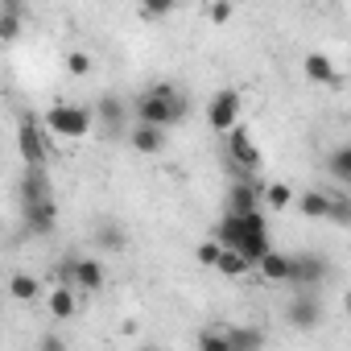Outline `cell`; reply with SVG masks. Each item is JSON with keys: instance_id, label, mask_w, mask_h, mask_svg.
<instances>
[{"instance_id": "obj_1", "label": "cell", "mask_w": 351, "mask_h": 351, "mask_svg": "<svg viewBox=\"0 0 351 351\" xmlns=\"http://www.w3.org/2000/svg\"><path fill=\"white\" fill-rule=\"evenodd\" d=\"M211 240H215L219 248H232V252H240V256L248 261V269H256V265H261V256L273 248L265 211H252V215H223V219L215 223Z\"/></svg>"}, {"instance_id": "obj_2", "label": "cell", "mask_w": 351, "mask_h": 351, "mask_svg": "<svg viewBox=\"0 0 351 351\" xmlns=\"http://www.w3.org/2000/svg\"><path fill=\"white\" fill-rule=\"evenodd\" d=\"M186 108H191V99L173 87V83H153V87H145L136 99H132V112H136V124H149V128H173L182 116H186Z\"/></svg>"}, {"instance_id": "obj_3", "label": "cell", "mask_w": 351, "mask_h": 351, "mask_svg": "<svg viewBox=\"0 0 351 351\" xmlns=\"http://www.w3.org/2000/svg\"><path fill=\"white\" fill-rule=\"evenodd\" d=\"M95 116L87 104H54L46 116H42V128L46 136H58V141H83L91 132Z\"/></svg>"}, {"instance_id": "obj_4", "label": "cell", "mask_w": 351, "mask_h": 351, "mask_svg": "<svg viewBox=\"0 0 351 351\" xmlns=\"http://www.w3.org/2000/svg\"><path fill=\"white\" fill-rule=\"evenodd\" d=\"M17 153H21L25 169H46V161H50V136H46V128H42L38 116H21V124H17Z\"/></svg>"}, {"instance_id": "obj_5", "label": "cell", "mask_w": 351, "mask_h": 351, "mask_svg": "<svg viewBox=\"0 0 351 351\" xmlns=\"http://www.w3.org/2000/svg\"><path fill=\"white\" fill-rule=\"evenodd\" d=\"M326 281H330V261H326L322 252H293V281H289V285L314 293V289H322Z\"/></svg>"}, {"instance_id": "obj_6", "label": "cell", "mask_w": 351, "mask_h": 351, "mask_svg": "<svg viewBox=\"0 0 351 351\" xmlns=\"http://www.w3.org/2000/svg\"><path fill=\"white\" fill-rule=\"evenodd\" d=\"M240 108H244L240 91L223 87V91H215V95L207 99V124H211L215 132H223V136H228V132L240 124Z\"/></svg>"}, {"instance_id": "obj_7", "label": "cell", "mask_w": 351, "mask_h": 351, "mask_svg": "<svg viewBox=\"0 0 351 351\" xmlns=\"http://www.w3.org/2000/svg\"><path fill=\"white\" fill-rule=\"evenodd\" d=\"M91 116H95V120L104 124V132H108V136H128V104H124L120 95L104 91V95L95 99Z\"/></svg>"}, {"instance_id": "obj_8", "label": "cell", "mask_w": 351, "mask_h": 351, "mask_svg": "<svg viewBox=\"0 0 351 351\" xmlns=\"http://www.w3.org/2000/svg\"><path fill=\"white\" fill-rule=\"evenodd\" d=\"M322 314H326V310H322V298H318V293H306V289H302L298 298L285 302V322H289L293 330H314V326L322 322Z\"/></svg>"}, {"instance_id": "obj_9", "label": "cell", "mask_w": 351, "mask_h": 351, "mask_svg": "<svg viewBox=\"0 0 351 351\" xmlns=\"http://www.w3.org/2000/svg\"><path fill=\"white\" fill-rule=\"evenodd\" d=\"M17 199H21V211L25 207H38V203H50L54 199V182L46 169H21L17 178Z\"/></svg>"}, {"instance_id": "obj_10", "label": "cell", "mask_w": 351, "mask_h": 351, "mask_svg": "<svg viewBox=\"0 0 351 351\" xmlns=\"http://www.w3.org/2000/svg\"><path fill=\"white\" fill-rule=\"evenodd\" d=\"M228 157H232V165L256 173V165H261V149H256V141H252V128L236 124V128L228 132Z\"/></svg>"}, {"instance_id": "obj_11", "label": "cell", "mask_w": 351, "mask_h": 351, "mask_svg": "<svg viewBox=\"0 0 351 351\" xmlns=\"http://www.w3.org/2000/svg\"><path fill=\"white\" fill-rule=\"evenodd\" d=\"M71 289L99 293L104 289V265L95 256H75V265H71Z\"/></svg>"}, {"instance_id": "obj_12", "label": "cell", "mask_w": 351, "mask_h": 351, "mask_svg": "<svg viewBox=\"0 0 351 351\" xmlns=\"http://www.w3.org/2000/svg\"><path fill=\"white\" fill-rule=\"evenodd\" d=\"M252 211H261V186L252 182V173H244L228 191V215H252Z\"/></svg>"}, {"instance_id": "obj_13", "label": "cell", "mask_w": 351, "mask_h": 351, "mask_svg": "<svg viewBox=\"0 0 351 351\" xmlns=\"http://www.w3.org/2000/svg\"><path fill=\"white\" fill-rule=\"evenodd\" d=\"M256 273H261L269 285H285V281H293V252H277V248H269V252L261 256Z\"/></svg>"}, {"instance_id": "obj_14", "label": "cell", "mask_w": 351, "mask_h": 351, "mask_svg": "<svg viewBox=\"0 0 351 351\" xmlns=\"http://www.w3.org/2000/svg\"><path fill=\"white\" fill-rule=\"evenodd\" d=\"M21 223H25V232H29V236H50V232L58 228V203L50 199V203L25 207V211H21Z\"/></svg>"}, {"instance_id": "obj_15", "label": "cell", "mask_w": 351, "mask_h": 351, "mask_svg": "<svg viewBox=\"0 0 351 351\" xmlns=\"http://www.w3.org/2000/svg\"><path fill=\"white\" fill-rule=\"evenodd\" d=\"M223 339H228L232 351H265V330L261 326H248V322L223 326Z\"/></svg>"}, {"instance_id": "obj_16", "label": "cell", "mask_w": 351, "mask_h": 351, "mask_svg": "<svg viewBox=\"0 0 351 351\" xmlns=\"http://www.w3.org/2000/svg\"><path fill=\"white\" fill-rule=\"evenodd\" d=\"M128 145H132L136 153H145V157H157V153L165 149V132H161V128H149V124H132V128H128Z\"/></svg>"}, {"instance_id": "obj_17", "label": "cell", "mask_w": 351, "mask_h": 351, "mask_svg": "<svg viewBox=\"0 0 351 351\" xmlns=\"http://www.w3.org/2000/svg\"><path fill=\"white\" fill-rule=\"evenodd\" d=\"M25 25V5L17 0H0V42H17Z\"/></svg>"}, {"instance_id": "obj_18", "label": "cell", "mask_w": 351, "mask_h": 351, "mask_svg": "<svg viewBox=\"0 0 351 351\" xmlns=\"http://www.w3.org/2000/svg\"><path fill=\"white\" fill-rule=\"evenodd\" d=\"M302 71H306V79L310 83H339V66H335V58L330 54H306V62H302Z\"/></svg>"}, {"instance_id": "obj_19", "label": "cell", "mask_w": 351, "mask_h": 351, "mask_svg": "<svg viewBox=\"0 0 351 351\" xmlns=\"http://www.w3.org/2000/svg\"><path fill=\"white\" fill-rule=\"evenodd\" d=\"M293 203H298V211L306 219H326V211H330V195L326 191H302V195H293Z\"/></svg>"}, {"instance_id": "obj_20", "label": "cell", "mask_w": 351, "mask_h": 351, "mask_svg": "<svg viewBox=\"0 0 351 351\" xmlns=\"http://www.w3.org/2000/svg\"><path fill=\"white\" fill-rule=\"evenodd\" d=\"M46 306H50V314H54L58 322H66V318H75L79 298H75V289H71V285H54V293L46 298Z\"/></svg>"}, {"instance_id": "obj_21", "label": "cell", "mask_w": 351, "mask_h": 351, "mask_svg": "<svg viewBox=\"0 0 351 351\" xmlns=\"http://www.w3.org/2000/svg\"><path fill=\"white\" fill-rule=\"evenodd\" d=\"M326 173L339 186H351V145H335L326 157Z\"/></svg>"}, {"instance_id": "obj_22", "label": "cell", "mask_w": 351, "mask_h": 351, "mask_svg": "<svg viewBox=\"0 0 351 351\" xmlns=\"http://www.w3.org/2000/svg\"><path fill=\"white\" fill-rule=\"evenodd\" d=\"M9 298H17V302H38V298H42V281L29 277V273H13V277H9Z\"/></svg>"}, {"instance_id": "obj_23", "label": "cell", "mask_w": 351, "mask_h": 351, "mask_svg": "<svg viewBox=\"0 0 351 351\" xmlns=\"http://www.w3.org/2000/svg\"><path fill=\"white\" fill-rule=\"evenodd\" d=\"M261 203L273 207V211H285V207L293 203V191H289L285 182H269V186H261Z\"/></svg>"}, {"instance_id": "obj_24", "label": "cell", "mask_w": 351, "mask_h": 351, "mask_svg": "<svg viewBox=\"0 0 351 351\" xmlns=\"http://www.w3.org/2000/svg\"><path fill=\"white\" fill-rule=\"evenodd\" d=\"M215 269H219L223 277H244V273H252V269H248V261H244L240 252H232V248H219V261H215Z\"/></svg>"}, {"instance_id": "obj_25", "label": "cell", "mask_w": 351, "mask_h": 351, "mask_svg": "<svg viewBox=\"0 0 351 351\" xmlns=\"http://www.w3.org/2000/svg\"><path fill=\"white\" fill-rule=\"evenodd\" d=\"M91 66H95L91 54H83V50H71V54H66V75H71V79H87Z\"/></svg>"}, {"instance_id": "obj_26", "label": "cell", "mask_w": 351, "mask_h": 351, "mask_svg": "<svg viewBox=\"0 0 351 351\" xmlns=\"http://www.w3.org/2000/svg\"><path fill=\"white\" fill-rule=\"evenodd\" d=\"M330 223H351V195H330V211H326Z\"/></svg>"}, {"instance_id": "obj_27", "label": "cell", "mask_w": 351, "mask_h": 351, "mask_svg": "<svg viewBox=\"0 0 351 351\" xmlns=\"http://www.w3.org/2000/svg\"><path fill=\"white\" fill-rule=\"evenodd\" d=\"M199 351H232V347H228V339H223L219 326H203L199 330Z\"/></svg>"}, {"instance_id": "obj_28", "label": "cell", "mask_w": 351, "mask_h": 351, "mask_svg": "<svg viewBox=\"0 0 351 351\" xmlns=\"http://www.w3.org/2000/svg\"><path fill=\"white\" fill-rule=\"evenodd\" d=\"M95 240H99V244H104V248H124V236H120V232H116V228H112V223H104V228H99V236H95Z\"/></svg>"}, {"instance_id": "obj_29", "label": "cell", "mask_w": 351, "mask_h": 351, "mask_svg": "<svg viewBox=\"0 0 351 351\" xmlns=\"http://www.w3.org/2000/svg\"><path fill=\"white\" fill-rule=\"evenodd\" d=\"M215 261H219V244H215V240H207V244H199V265H207V269H215Z\"/></svg>"}, {"instance_id": "obj_30", "label": "cell", "mask_w": 351, "mask_h": 351, "mask_svg": "<svg viewBox=\"0 0 351 351\" xmlns=\"http://www.w3.org/2000/svg\"><path fill=\"white\" fill-rule=\"evenodd\" d=\"M232 13H236L232 5H211V9H207V17H211L215 25H223V21H232Z\"/></svg>"}, {"instance_id": "obj_31", "label": "cell", "mask_w": 351, "mask_h": 351, "mask_svg": "<svg viewBox=\"0 0 351 351\" xmlns=\"http://www.w3.org/2000/svg\"><path fill=\"white\" fill-rule=\"evenodd\" d=\"M169 9H173V5H145V9H141V17H145V21H153V17H165Z\"/></svg>"}, {"instance_id": "obj_32", "label": "cell", "mask_w": 351, "mask_h": 351, "mask_svg": "<svg viewBox=\"0 0 351 351\" xmlns=\"http://www.w3.org/2000/svg\"><path fill=\"white\" fill-rule=\"evenodd\" d=\"M38 351H66V343H62L58 335H46V339L38 343Z\"/></svg>"}, {"instance_id": "obj_33", "label": "cell", "mask_w": 351, "mask_h": 351, "mask_svg": "<svg viewBox=\"0 0 351 351\" xmlns=\"http://www.w3.org/2000/svg\"><path fill=\"white\" fill-rule=\"evenodd\" d=\"M141 351H157V347H141Z\"/></svg>"}]
</instances>
